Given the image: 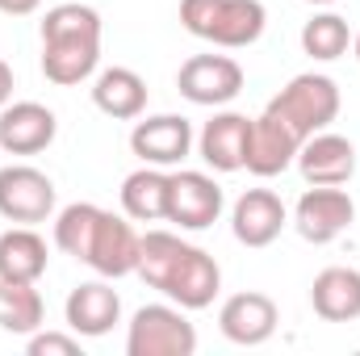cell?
<instances>
[{"label": "cell", "mask_w": 360, "mask_h": 356, "mask_svg": "<svg viewBox=\"0 0 360 356\" xmlns=\"http://www.w3.org/2000/svg\"><path fill=\"white\" fill-rule=\"evenodd\" d=\"M151 289H160L168 302H176L180 310H205L218 289H222V268L218 260L197 248L184 243L172 231H147L139 243V268H134Z\"/></svg>", "instance_id": "obj_1"}, {"label": "cell", "mask_w": 360, "mask_h": 356, "mask_svg": "<svg viewBox=\"0 0 360 356\" xmlns=\"http://www.w3.org/2000/svg\"><path fill=\"white\" fill-rule=\"evenodd\" d=\"M101 63V13L92 4H55L42 17V76L59 89L84 84Z\"/></svg>", "instance_id": "obj_2"}, {"label": "cell", "mask_w": 360, "mask_h": 356, "mask_svg": "<svg viewBox=\"0 0 360 356\" xmlns=\"http://www.w3.org/2000/svg\"><path fill=\"white\" fill-rule=\"evenodd\" d=\"M180 25L222 51H243L260 42L269 8L260 0H180Z\"/></svg>", "instance_id": "obj_3"}, {"label": "cell", "mask_w": 360, "mask_h": 356, "mask_svg": "<svg viewBox=\"0 0 360 356\" xmlns=\"http://www.w3.org/2000/svg\"><path fill=\"white\" fill-rule=\"evenodd\" d=\"M340 84L331 80V76H319V72H302V76H293L285 89L272 96L264 109H272L276 117H285L302 139H310V134H319V130H327L335 117H340Z\"/></svg>", "instance_id": "obj_4"}, {"label": "cell", "mask_w": 360, "mask_h": 356, "mask_svg": "<svg viewBox=\"0 0 360 356\" xmlns=\"http://www.w3.org/2000/svg\"><path fill=\"white\" fill-rule=\"evenodd\" d=\"M126 352L130 356H193L197 352V327L184 319L180 306H143L130 319Z\"/></svg>", "instance_id": "obj_5"}, {"label": "cell", "mask_w": 360, "mask_h": 356, "mask_svg": "<svg viewBox=\"0 0 360 356\" xmlns=\"http://www.w3.org/2000/svg\"><path fill=\"white\" fill-rule=\"evenodd\" d=\"M356 218V201L340 184H310L293 205V227L306 243H331L340 239Z\"/></svg>", "instance_id": "obj_6"}, {"label": "cell", "mask_w": 360, "mask_h": 356, "mask_svg": "<svg viewBox=\"0 0 360 356\" xmlns=\"http://www.w3.org/2000/svg\"><path fill=\"white\" fill-rule=\"evenodd\" d=\"M176 89L201 109H222L243 92V68L231 55H193L180 63Z\"/></svg>", "instance_id": "obj_7"}, {"label": "cell", "mask_w": 360, "mask_h": 356, "mask_svg": "<svg viewBox=\"0 0 360 356\" xmlns=\"http://www.w3.org/2000/svg\"><path fill=\"white\" fill-rule=\"evenodd\" d=\"M55 214V180L38 172L34 164H8L0 168V218L17 227L46 222Z\"/></svg>", "instance_id": "obj_8"}, {"label": "cell", "mask_w": 360, "mask_h": 356, "mask_svg": "<svg viewBox=\"0 0 360 356\" xmlns=\"http://www.w3.org/2000/svg\"><path fill=\"white\" fill-rule=\"evenodd\" d=\"M139 243H143V235L130 227V218L101 210V222H96V231H92L84 265H89L96 276H109V281L130 276V272L139 268Z\"/></svg>", "instance_id": "obj_9"}, {"label": "cell", "mask_w": 360, "mask_h": 356, "mask_svg": "<svg viewBox=\"0 0 360 356\" xmlns=\"http://www.w3.org/2000/svg\"><path fill=\"white\" fill-rule=\"evenodd\" d=\"M222 214V189L205 172H172L168 177V222L180 231H205Z\"/></svg>", "instance_id": "obj_10"}, {"label": "cell", "mask_w": 360, "mask_h": 356, "mask_svg": "<svg viewBox=\"0 0 360 356\" xmlns=\"http://www.w3.org/2000/svg\"><path fill=\"white\" fill-rule=\"evenodd\" d=\"M130 151L151 164V168H176L180 160L193 151V122L180 113H155L134 122L130 130Z\"/></svg>", "instance_id": "obj_11"}, {"label": "cell", "mask_w": 360, "mask_h": 356, "mask_svg": "<svg viewBox=\"0 0 360 356\" xmlns=\"http://www.w3.org/2000/svg\"><path fill=\"white\" fill-rule=\"evenodd\" d=\"M302 143H306V139H302L285 117H276L272 109H264L260 117H252V139H248V160H243V168L260 180L281 177V172L297 160V147H302Z\"/></svg>", "instance_id": "obj_12"}, {"label": "cell", "mask_w": 360, "mask_h": 356, "mask_svg": "<svg viewBox=\"0 0 360 356\" xmlns=\"http://www.w3.org/2000/svg\"><path fill=\"white\" fill-rule=\"evenodd\" d=\"M59 117L38 101H8L0 109V151L8 155H38L55 143Z\"/></svg>", "instance_id": "obj_13"}, {"label": "cell", "mask_w": 360, "mask_h": 356, "mask_svg": "<svg viewBox=\"0 0 360 356\" xmlns=\"http://www.w3.org/2000/svg\"><path fill=\"white\" fill-rule=\"evenodd\" d=\"M276 323H281L276 302H272L269 293H256V289L226 298L222 310H218V331L231 344H243V348L269 344L272 336H276Z\"/></svg>", "instance_id": "obj_14"}, {"label": "cell", "mask_w": 360, "mask_h": 356, "mask_svg": "<svg viewBox=\"0 0 360 356\" xmlns=\"http://www.w3.org/2000/svg\"><path fill=\"white\" fill-rule=\"evenodd\" d=\"M297 172L306 184H348L356 177V147L344 134L319 130L297 147Z\"/></svg>", "instance_id": "obj_15"}, {"label": "cell", "mask_w": 360, "mask_h": 356, "mask_svg": "<svg viewBox=\"0 0 360 356\" xmlns=\"http://www.w3.org/2000/svg\"><path fill=\"white\" fill-rule=\"evenodd\" d=\"M248 139H252V117L235 113V109H222L201 126L197 147H201V160L214 172H239L243 160H248Z\"/></svg>", "instance_id": "obj_16"}, {"label": "cell", "mask_w": 360, "mask_h": 356, "mask_svg": "<svg viewBox=\"0 0 360 356\" xmlns=\"http://www.w3.org/2000/svg\"><path fill=\"white\" fill-rule=\"evenodd\" d=\"M285 222H289V210L272 189H248L231 210V231L243 248H269L285 231Z\"/></svg>", "instance_id": "obj_17"}, {"label": "cell", "mask_w": 360, "mask_h": 356, "mask_svg": "<svg viewBox=\"0 0 360 356\" xmlns=\"http://www.w3.org/2000/svg\"><path fill=\"white\" fill-rule=\"evenodd\" d=\"M63 319H68V327H72L76 336H84V340L109 336L113 323L122 319V298H117V289L109 285V276H105V281H84V285H76V289L68 293Z\"/></svg>", "instance_id": "obj_18"}, {"label": "cell", "mask_w": 360, "mask_h": 356, "mask_svg": "<svg viewBox=\"0 0 360 356\" xmlns=\"http://www.w3.org/2000/svg\"><path fill=\"white\" fill-rule=\"evenodd\" d=\"M310 306L327 323H352L360 319V272L344 265L323 268L310 285Z\"/></svg>", "instance_id": "obj_19"}, {"label": "cell", "mask_w": 360, "mask_h": 356, "mask_svg": "<svg viewBox=\"0 0 360 356\" xmlns=\"http://www.w3.org/2000/svg\"><path fill=\"white\" fill-rule=\"evenodd\" d=\"M92 105L105 113V117H117V122H134L143 117L147 109V80L134 72V68H105L92 84Z\"/></svg>", "instance_id": "obj_20"}, {"label": "cell", "mask_w": 360, "mask_h": 356, "mask_svg": "<svg viewBox=\"0 0 360 356\" xmlns=\"http://www.w3.org/2000/svg\"><path fill=\"white\" fill-rule=\"evenodd\" d=\"M46 239L34 227H8L0 235V281H34L46 272Z\"/></svg>", "instance_id": "obj_21"}, {"label": "cell", "mask_w": 360, "mask_h": 356, "mask_svg": "<svg viewBox=\"0 0 360 356\" xmlns=\"http://www.w3.org/2000/svg\"><path fill=\"white\" fill-rule=\"evenodd\" d=\"M122 214L130 222H160L168 214V172L143 164L122 180Z\"/></svg>", "instance_id": "obj_22"}, {"label": "cell", "mask_w": 360, "mask_h": 356, "mask_svg": "<svg viewBox=\"0 0 360 356\" xmlns=\"http://www.w3.org/2000/svg\"><path fill=\"white\" fill-rule=\"evenodd\" d=\"M42 293L34 281H0V331L8 336H34L42 327Z\"/></svg>", "instance_id": "obj_23"}, {"label": "cell", "mask_w": 360, "mask_h": 356, "mask_svg": "<svg viewBox=\"0 0 360 356\" xmlns=\"http://www.w3.org/2000/svg\"><path fill=\"white\" fill-rule=\"evenodd\" d=\"M96 222H101V205H92V201H72V205H63V210L55 214V248L68 252V256H76V260H84Z\"/></svg>", "instance_id": "obj_24"}, {"label": "cell", "mask_w": 360, "mask_h": 356, "mask_svg": "<svg viewBox=\"0 0 360 356\" xmlns=\"http://www.w3.org/2000/svg\"><path fill=\"white\" fill-rule=\"evenodd\" d=\"M348 46H352V30L340 13H319L302 25V51L319 63H331V59L348 55Z\"/></svg>", "instance_id": "obj_25"}, {"label": "cell", "mask_w": 360, "mask_h": 356, "mask_svg": "<svg viewBox=\"0 0 360 356\" xmlns=\"http://www.w3.org/2000/svg\"><path fill=\"white\" fill-rule=\"evenodd\" d=\"M30 356H80V336H59V331H34L30 336Z\"/></svg>", "instance_id": "obj_26"}, {"label": "cell", "mask_w": 360, "mask_h": 356, "mask_svg": "<svg viewBox=\"0 0 360 356\" xmlns=\"http://www.w3.org/2000/svg\"><path fill=\"white\" fill-rule=\"evenodd\" d=\"M38 8H42V0H0V13H8V17H30Z\"/></svg>", "instance_id": "obj_27"}, {"label": "cell", "mask_w": 360, "mask_h": 356, "mask_svg": "<svg viewBox=\"0 0 360 356\" xmlns=\"http://www.w3.org/2000/svg\"><path fill=\"white\" fill-rule=\"evenodd\" d=\"M8 101H13V68L0 59V109H4Z\"/></svg>", "instance_id": "obj_28"}, {"label": "cell", "mask_w": 360, "mask_h": 356, "mask_svg": "<svg viewBox=\"0 0 360 356\" xmlns=\"http://www.w3.org/2000/svg\"><path fill=\"white\" fill-rule=\"evenodd\" d=\"M352 51H356V63H360V34L352 38Z\"/></svg>", "instance_id": "obj_29"}, {"label": "cell", "mask_w": 360, "mask_h": 356, "mask_svg": "<svg viewBox=\"0 0 360 356\" xmlns=\"http://www.w3.org/2000/svg\"><path fill=\"white\" fill-rule=\"evenodd\" d=\"M310 4H335V0H310Z\"/></svg>", "instance_id": "obj_30"}]
</instances>
